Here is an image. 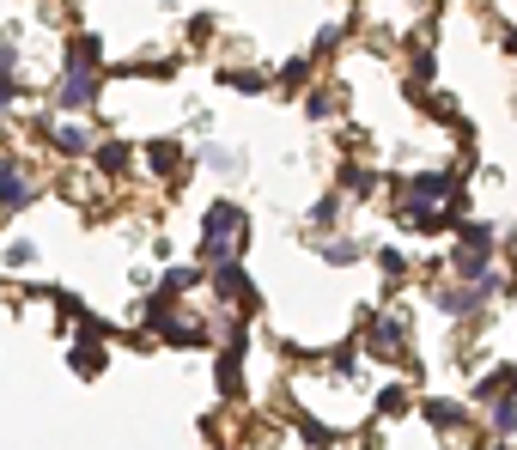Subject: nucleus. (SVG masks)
<instances>
[{
	"label": "nucleus",
	"instance_id": "obj_10",
	"mask_svg": "<svg viewBox=\"0 0 517 450\" xmlns=\"http://www.w3.org/2000/svg\"><path fill=\"white\" fill-rule=\"evenodd\" d=\"M219 80H226L232 92H268V80H262V73H250V67H226Z\"/></svg>",
	"mask_w": 517,
	"mask_h": 450
},
{
	"label": "nucleus",
	"instance_id": "obj_12",
	"mask_svg": "<svg viewBox=\"0 0 517 450\" xmlns=\"http://www.w3.org/2000/svg\"><path fill=\"white\" fill-rule=\"evenodd\" d=\"M201 159H207L213 171H244V159H238V153H226V146H207Z\"/></svg>",
	"mask_w": 517,
	"mask_h": 450
},
{
	"label": "nucleus",
	"instance_id": "obj_7",
	"mask_svg": "<svg viewBox=\"0 0 517 450\" xmlns=\"http://www.w3.org/2000/svg\"><path fill=\"white\" fill-rule=\"evenodd\" d=\"M49 140H55V153H67V159H80V153H92V134H86L80 122H67V128H55Z\"/></svg>",
	"mask_w": 517,
	"mask_h": 450
},
{
	"label": "nucleus",
	"instance_id": "obj_21",
	"mask_svg": "<svg viewBox=\"0 0 517 450\" xmlns=\"http://www.w3.org/2000/svg\"><path fill=\"white\" fill-rule=\"evenodd\" d=\"M511 49H517V37H511Z\"/></svg>",
	"mask_w": 517,
	"mask_h": 450
},
{
	"label": "nucleus",
	"instance_id": "obj_3",
	"mask_svg": "<svg viewBox=\"0 0 517 450\" xmlns=\"http://www.w3.org/2000/svg\"><path fill=\"white\" fill-rule=\"evenodd\" d=\"M213 286L226 292V298H238L244 311H256V292H250V274L238 268V256H226V262H213Z\"/></svg>",
	"mask_w": 517,
	"mask_h": 450
},
{
	"label": "nucleus",
	"instance_id": "obj_18",
	"mask_svg": "<svg viewBox=\"0 0 517 450\" xmlns=\"http://www.w3.org/2000/svg\"><path fill=\"white\" fill-rule=\"evenodd\" d=\"M73 365H80V371H104V353H92V347H73Z\"/></svg>",
	"mask_w": 517,
	"mask_h": 450
},
{
	"label": "nucleus",
	"instance_id": "obj_20",
	"mask_svg": "<svg viewBox=\"0 0 517 450\" xmlns=\"http://www.w3.org/2000/svg\"><path fill=\"white\" fill-rule=\"evenodd\" d=\"M378 414H402V390H384L378 396Z\"/></svg>",
	"mask_w": 517,
	"mask_h": 450
},
{
	"label": "nucleus",
	"instance_id": "obj_2",
	"mask_svg": "<svg viewBox=\"0 0 517 450\" xmlns=\"http://www.w3.org/2000/svg\"><path fill=\"white\" fill-rule=\"evenodd\" d=\"M92 98H98V61H86V55H67V73H61V92H55V104L61 110H92Z\"/></svg>",
	"mask_w": 517,
	"mask_h": 450
},
{
	"label": "nucleus",
	"instance_id": "obj_19",
	"mask_svg": "<svg viewBox=\"0 0 517 450\" xmlns=\"http://www.w3.org/2000/svg\"><path fill=\"white\" fill-rule=\"evenodd\" d=\"M31 256H37V250H31L25 238H19V244H7V262H13V268H19V262H31Z\"/></svg>",
	"mask_w": 517,
	"mask_h": 450
},
{
	"label": "nucleus",
	"instance_id": "obj_6",
	"mask_svg": "<svg viewBox=\"0 0 517 450\" xmlns=\"http://www.w3.org/2000/svg\"><path fill=\"white\" fill-rule=\"evenodd\" d=\"M238 384H244V329L232 335V347H226V353H219V390L238 396Z\"/></svg>",
	"mask_w": 517,
	"mask_h": 450
},
{
	"label": "nucleus",
	"instance_id": "obj_1",
	"mask_svg": "<svg viewBox=\"0 0 517 450\" xmlns=\"http://www.w3.org/2000/svg\"><path fill=\"white\" fill-rule=\"evenodd\" d=\"M244 207L238 201H213L207 207V262H226V256H238L244 250Z\"/></svg>",
	"mask_w": 517,
	"mask_h": 450
},
{
	"label": "nucleus",
	"instance_id": "obj_4",
	"mask_svg": "<svg viewBox=\"0 0 517 450\" xmlns=\"http://www.w3.org/2000/svg\"><path fill=\"white\" fill-rule=\"evenodd\" d=\"M31 195H37V183H31L19 165H7V159H0V213H19Z\"/></svg>",
	"mask_w": 517,
	"mask_h": 450
},
{
	"label": "nucleus",
	"instance_id": "obj_11",
	"mask_svg": "<svg viewBox=\"0 0 517 450\" xmlns=\"http://www.w3.org/2000/svg\"><path fill=\"white\" fill-rule=\"evenodd\" d=\"M189 286H201V268H171V274H165V292H171V298L189 292Z\"/></svg>",
	"mask_w": 517,
	"mask_h": 450
},
{
	"label": "nucleus",
	"instance_id": "obj_15",
	"mask_svg": "<svg viewBox=\"0 0 517 450\" xmlns=\"http://www.w3.org/2000/svg\"><path fill=\"white\" fill-rule=\"evenodd\" d=\"M98 165H104V171H110V177H116V171H122V165H128V146H104V153H98Z\"/></svg>",
	"mask_w": 517,
	"mask_h": 450
},
{
	"label": "nucleus",
	"instance_id": "obj_16",
	"mask_svg": "<svg viewBox=\"0 0 517 450\" xmlns=\"http://www.w3.org/2000/svg\"><path fill=\"white\" fill-rule=\"evenodd\" d=\"M335 213H341V201H335V195H323V201L311 207V219H317V225H335Z\"/></svg>",
	"mask_w": 517,
	"mask_h": 450
},
{
	"label": "nucleus",
	"instance_id": "obj_13",
	"mask_svg": "<svg viewBox=\"0 0 517 450\" xmlns=\"http://www.w3.org/2000/svg\"><path fill=\"white\" fill-rule=\"evenodd\" d=\"M323 256H329L335 268H347V262H359V244H347V238H335V244H323Z\"/></svg>",
	"mask_w": 517,
	"mask_h": 450
},
{
	"label": "nucleus",
	"instance_id": "obj_9",
	"mask_svg": "<svg viewBox=\"0 0 517 450\" xmlns=\"http://www.w3.org/2000/svg\"><path fill=\"white\" fill-rule=\"evenodd\" d=\"M426 420H432V426H445V432H451V426H463L469 414H463V402H426Z\"/></svg>",
	"mask_w": 517,
	"mask_h": 450
},
{
	"label": "nucleus",
	"instance_id": "obj_17",
	"mask_svg": "<svg viewBox=\"0 0 517 450\" xmlns=\"http://www.w3.org/2000/svg\"><path fill=\"white\" fill-rule=\"evenodd\" d=\"M347 189H353V195H372L378 177H372V171H347Z\"/></svg>",
	"mask_w": 517,
	"mask_h": 450
},
{
	"label": "nucleus",
	"instance_id": "obj_5",
	"mask_svg": "<svg viewBox=\"0 0 517 450\" xmlns=\"http://www.w3.org/2000/svg\"><path fill=\"white\" fill-rule=\"evenodd\" d=\"M365 347H372L378 359H396V353H402V323H396V317H372V329H365Z\"/></svg>",
	"mask_w": 517,
	"mask_h": 450
},
{
	"label": "nucleus",
	"instance_id": "obj_14",
	"mask_svg": "<svg viewBox=\"0 0 517 450\" xmlns=\"http://www.w3.org/2000/svg\"><path fill=\"white\" fill-rule=\"evenodd\" d=\"M493 426H499V432H517V396H499V408H493Z\"/></svg>",
	"mask_w": 517,
	"mask_h": 450
},
{
	"label": "nucleus",
	"instance_id": "obj_8",
	"mask_svg": "<svg viewBox=\"0 0 517 450\" xmlns=\"http://www.w3.org/2000/svg\"><path fill=\"white\" fill-rule=\"evenodd\" d=\"M146 165H153L159 177H171V171L183 165V146H177V140H159V146H146Z\"/></svg>",
	"mask_w": 517,
	"mask_h": 450
}]
</instances>
